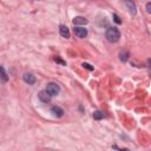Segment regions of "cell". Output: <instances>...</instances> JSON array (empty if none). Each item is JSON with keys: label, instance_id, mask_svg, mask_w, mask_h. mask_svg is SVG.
I'll use <instances>...</instances> for the list:
<instances>
[{"label": "cell", "instance_id": "cell-7", "mask_svg": "<svg viewBox=\"0 0 151 151\" xmlns=\"http://www.w3.org/2000/svg\"><path fill=\"white\" fill-rule=\"evenodd\" d=\"M51 112H52L55 117H63V116H64V110H63L61 107H59V106H53V107L51 109Z\"/></svg>", "mask_w": 151, "mask_h": 151}, {"label": "cell", "instance_id": "cell-10", "mask_svg": "<svg viewBox=\"0 0 151 151\" xmlns=\"http://www.w3.org/2000/svg\"><path fill=\"white\" fill-rule=\"evenodd\" d=\"M129 57H130V54H129V52L127 51H122L120 53H119V59L122 60V61H127V59H129Z\"/></svg>", "mask_w": 151, "mask_h": 151}, {"label": "cell", "instance_id": "cell-6", "mask_svg": "<svg viewBox=\"0 0 151 151\" xmlns=\"http://www.w3.org/2000/svg\"><path fill=\"white\" fill-rule=\"evenodd\" d=\"M59 33H60V35L63 37V38H70V29H68V27L67 26H65V25H61L60 27H59Z\"/></svg>", "mask_w": 151, "mask_h": 151}, {"label": "cell", "instance_id": "cell-1", "mask_svg": "<svg viewBox=\"0 0 151 151\" xmlns=\"http://www.w3.org/2000/svg\"><path fill=\"white\" fill-rule=\"evenodd\" d=\"M105 37L106 39L110 41V42H117L120 38V32L118 28L116 27H109L106 29V33H105Z\"/></svg>", "mask_w": 151, "mask_h": 151}, {"label": "cell", "instance_id": "cell-11", "mask_svg": "<svg viewBox=\"0 0 151 151\" xmlns=\"http://www.w3.org/2000/svg\"><path fill=\"white\" fill-rule=\"evenodd\" d=\"M104 117H105V114H104V112H101V111H94V113H93V118L97 119V120H100V119H103Z\"/></svg>", "mask_w": 151, "mask_h": 151}, {"label": "cell", "instance_id": "cell-8", "mask_svg": "<svg viewBox=\"0 0 151 151\" xmlns=\"http://www.w3.org/2000/svg\"><path fill=\"white\" fill-rule=\"evenodd\" d=\"M125 5L127 6V8H129V11H130V13H131L132 15H134V14L137 13V11H136V5H134L133 1H129V0H126V1H125Z\"/></svg>", "mask_w": 151, "mask_h": 151}, {"label": "cell", "instance_id": "cell-9", "mask_svg": "<svg viewBox=\"0 0 151 151\" xmlns=\"http://www.w3.org/2000/svg\"><path fill=\"white\" fill-rule=\"evenodd\" d=\"M88 21L85 19V18H83V17H76L74 19H73V24L74 25H86Z\"/></svg>", "mask_w": 151, "mask_h": 151}, {"label": "cell", "instance_id": "cell-2", "mask_svg": "<svg viewBox=\"0 0 151 151\" xmlns=\"http://www.w3.org/2000/svg\"><path fill=\"white\" fill-rule=\"evenodd\" d=\"M46 91H47L51 96H57V94L59 93V91H60V87H59V85L55 84V83H48L47 86H46Z\"/></svg>", "mask_w": 151, "mask_h": 151}, {"label": "cell", "instance_id": "cell-15", "mask_svg": "<svg viewBox=\"0 0 151 151\" xmlns=\"http://www.w3.org/2000/svg\"><path fill=\"white\" fill-rule=\"evenodd\" d=\"M83 66H84L85 68H87L88 71H92V70H93V67H92L90 64H86V63H84V64H83Z\"/></svg>", "mask_w": 151, "mask_h": 151}, {"label": "cell", "instance_id": "cell-12", "mask_svg": "<svg viewBox=\"0 0 151 151\" xmlns=\"http://www.w3.org/2000/svg\"><path fill=\"white\" fill-rule=\"evenodd\" d=\"M1 78H2V83L7 81V74H6V71L4 67H1Z\"/></svg>", "mask_w": 151, "mask_h": 151}, {"label": "cell", "instance_id": "cell-14", "mask_svg": "<svg viewBox=\"0 0 151 151\" xmlns=\"http://www.w3.org/2000/svg\"><path fill=\"white\" fill-rule=\"evenodd\" d=\"M54 61H57V63H59V64H61V65H66V63H65L64 60H61L60 58H58V57L54 58Z\"/></svg>", "mask_w": 151, "mask_h": 151}, {"label": "cell", "instance_id": "cell-17", "mask_svg": "<svg viewBox=\"0 0 151 151\" xmlns=\"http://www.w3.org/2000/svg\"><path fill=\"white\" fill-rule=\"evenodd\" d=\"M147 66L151 68V59H147Z\"/></svg>", "mask_w": 151, "mask_h": 151}, {"label": "cell", "instance_id": "cell-13", "mask_svg": "<svg viewBox=\"0 0 151 151\" xmlns=\"http://www.w3.org/2000/svg\"><path fill=\"white\" fill-rule=\"evenodd\" d=\"M113 19H114V21H116L117 24H122V20H120V18H119L117 14H113Z\"/></svg>", "mask_w": 151, "mask_h": 151}, {"label": "cell", "instance_id": "cell-16", "mask_svg": "<svg viewBox=\"0 0 151 151\" xmlns=\"http://www.w3.org/2000/svg\"><path fill=\"white\" fill-rule=\"evenodd\" d=\"M146 11H147L149 13H151V2H147V4H146Z\"/></svg>", "mask_w": 151, "mask_h": 151}, {"label": "cell", "instance_id": "cell-18", "mask_svg": "<svg viewBox=\"0 0 151 151\" xmlns=\"http://www.w3.org/2000/svg\"><path fill=\"white\" fill-rule=\"evenodd\" d=\"M120 151H129V150H127V149H122Z\"/></svg>", "mask_w": 151, "mask_h": 151}, {"label": "cell", "instance_id": "cell-4", "mask_svg": "<svg viewBox=\"0 0 151 151\" xmlns=\"http://www.w3.org/2000/svg\"><path fill=\"white\" fill-rule=\"evenodd\" d=\"M38 97H39V99L41 100V101H44V103H48V101H51V94L45 90V91H40L39 92V94H38Z\"/></svg>", "mask_w": 151, "mask_h": 151}, {"label": "cell", "instance_id": "cell-3", "mask_svg": "<svg viewBox=\"0 0 151 151\" xmlns=\"http://www.w3.org/2000/svg\"><path fill=\"white\" fill-rule=\"evenodd\" d=\"M22 79H24V81L27 83L28 85H33V84H35V81H37L35 77H34L32 73H25V74L22 76Z\"/></svg>", "mask_w": 151, "mask_h": 151}, {"label": "cell", "instance_id": "cell-5", "mask_svg": "<svg viewBox=\"0 0 151 151\" xmlns=\"http://www.w3.org/2000/svg\"><path fill=\"white\" fill-rule=\"evenodd\" d=\"M74 34L78 38H85L87 35V29L84 27H76L74 28Z\"/></svg>", "mask_w": 151, "mask_h": 151}]
</instances>
